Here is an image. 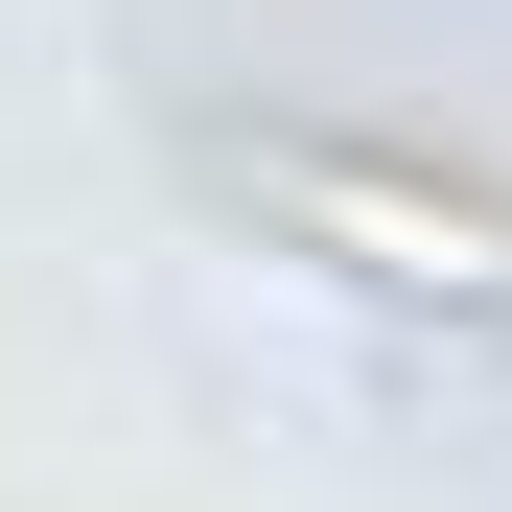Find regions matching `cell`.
Listing matches in <instances>:
<instances>
[{"label":"cell","mask_w":512,"mask_h":512,"mask_svg":"<svg viewBox=\"0 0 512 512\" xmlns=\"http://www.w3.org/2000/svg\"><path fill=\"white\" fill-rule=\"evenodd\" d=\"M303 233H350V280H396V303H512V233L466 210V187H396V163H256Z\"/></svg>","instance_id":"6da1fadb"}]
</instances>
